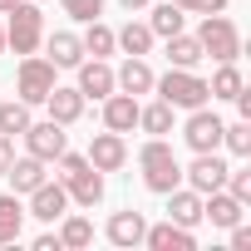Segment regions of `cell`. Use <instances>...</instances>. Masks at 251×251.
<instances>
[{
  "instance_id": "obj_1",
  "label": "cell",
  "mask_w": 251,
  "mask_h": 251,
  "mask_svg": "<svg viewBox=\"0 0 251 251\" xmlns=\"http://www.w3.org/2000/svg\"><path fill=\"white\" fill-rule=\"evenodd\" d=\"M54 163H59V182H64L69 202H79V207H99V202H103V173H99L84 153H69V148H64Z\"/></svg>"
},
{
  "instance_id": "obj_2",
  "label": "cell",
  "mask_w": 251,
  "mask_h": 251,
  "mask_svg": "<svg viewBox=\"0 0 251 251\" xmlns=\"http://www.w3.org/2000/svg\"><path fill=\"white\" fill-rule=\"evenodd\" d=\"M138 168H143V187H148V192H163V197H168L173 187H182V163H177L173 143H163V138H148V143H143Z\"/></svg>"
},
{
  "instance_id": "obj_3",
  "label": "cell",
  "mask_w": 251,
  "mask_h": 251,
  "mask_svg": "<svg viewBox=\"0 0 251 251\" xmlns=\"http://www.w3.org/2000/svg\"><path fill=\"white\" fill-rule=\"evenodd\" d=\"M40 45H45V10L35 5V0H15L10 25H5V50H15V54H35Z\"/></svg>"
},
{
  "instance_id": "obj_4",
  "label": "cell",
  "mask_w": 251,
  "mask_h": 251,
  "mask_svg": "<svg viewBox=\"0 0 251 251\" xmlns=\"http://www.w3.org/2000/svg\"><path fill=\"white\" fill-rule=\"evenodd\" d=\"M153 89H158V99L163 103H173V108H202L212 94H207V79L202 74H192V69H168L163 79H153Z\"/></svg>"
},
{
  "instance_id": "obj_5",
  "label": "cell",
  "mask_w": 251,
  "mask_h": 251,
  "mask_svg": "<svg viewBox=\"0 0 251 251\" xmlns=\"http://www.w3.org/2000/svg\"><path fill=\"white\" fill-rule=\"evenodd\" d=\"M197 45H202V54H207V59L226 64V59H236V54H241V30H236L226 15H202Z\"/></svg>"
},
{
  "instance_id": "obj_6",
  "label": "cell",
  "mask_w": 251,
  "mask_h": 251,
  "mask_svg": "<svg viewBox=\"0 0 251 251\" xmlns=\"http://www.w3.org/2000/svg\"><path fill=\"white\" fill-rule=\"evenodd\" d=\"M54 89V64L50 59H35V54H25L20 59V74H15V94H20V103H45V94Z\"/></svg>"
},
{
  "instance_id": "obj_7",
  "label": "cell",
  "mask_w": 251,
  "mask_h": 251,
  "mask_svg": "<svg viewBox=\"0 0 251 251\" xmlns=\"http://www.w3.org/2000/svg\"><path fill=\"white\" fill-rule=\"evenodd\" d=\"M222 128H226V123L202 103V108H192V113H187L182 138H187V148H192V153H217V148H222Z\"/></svg>"
},
{
  "instance_id": "obj_8",
  "label": "cell",
  "mask_w": 251,
  "mask_h": 251,
  "mask_svg": "<svg viewBox=\"0 0 251 251\" xmlns=\"http://www.w3.org/2000/svg\"><path fill=\"white\" fill-rule=\"evenodd\" d=\"M20 138H25L30 158H40V163H54V158L69 148V138H64V123H54V118H45V123H30V128H25Z\"/></svg>"
},
{
  "instance_id": "obj_9",
  "label": "cell",
  "mask_w": 251,
  "mask_h": 251,
  "mask_svg": "<svg viewBox=\"0 0 251 251\" xmlns=\"http://www.w3.org/2000/svg\"><path fill=\"white\" fill-rule=\"evenodd\" d=\"M84 158H89L99 173H118L123 163H128V143H123V133H108V128H103V133L89 138V153H84Z\"/></svg>"
},
{
  "instance_id": "obj_10",
  "label": "cell",
  "mask_w": 251,
  "mask_h": 251,
  "mask_svg": "<svg viewBox=\"0 0 251 251\" xmlns=\"http://www.w3.org/2000/svg\"><path fill=\"white\" fill-rule=\"evenodd\" d=\"M182 182H187L192 192H202V197H207V192H217V187L226 182V163H222L217 153H197V158H192V168H182Z\"/></svg>"
},
{
  "instance_id": "obj_11",
  "label": "cell",
  "mask_w": 251,
  "mask_h": 251,
  "mask_svg": "<svg viewBox=\"0 0 251 251\" xmlns=\"http://www.w3.org/2000/svg\"><path fill=\"white\" fill-rule=\"evenodd\" d=\"M138 108H143V103H138L133 94L113 89V94L103 99V128H108V133H133V128H138Z\"/></svg>"
},
{
  "instance_id": "obj_12",
  "label": "cell",
  "mask_w": 251,
  "mask_h": 251,
  "mask_svg": "<svg viewBox=\"0 0 251 251\" xmlns=\"http://www.w3.org/2000/svg\"><path fill=\"white\" fill-rule=\"evenodd\" d=\"M64 212H69V192H64V182H50V177H45V182L30 192V217H35V222H59Z\"/></svg>"
},
{
  "instance_id": "obj_13",
  "label": "cell",
  "mask_w": 251,
  "mask_h": 251,
  "mask_svg": "<svg viewBox=\"0 0 251 251\" xmlns=\"http://www.w3.org/2000/svg\"><path fill=\"white\" fill-rule=\"evenodd\" d=\"M241 217H246V202H236L226 187H217V192H207V197H202V222H212V226L231 231Z\"/></svg>"
},
{
  "instance_id": "obj_14",
  "label": "cell",
  "mask_w": 251,
  "mask_h": 251,
  "mask_svg": "<svg viewBox=\"0 0 251 251\" xmlns=\"http://www.w3.org/2000/svg\"><path fill=\"white\" fill-rule=\"evenodd\" d=\"M74 69H79V94H84V99H99V103H103V99L118 89V84H113V69H108L103 59H79Z\"/></svg>"
},
{
  "instance_id": "obj_15",
  "label": "cell",
  "mask_w": 251,
  "mask_h": 251,
  "mask_svg": "<svg viewBox=\"0 0 251 251\" xmlns=\"http://www.w3.org/2000/svg\"><path fill=\"white\" fill-rule=\"evenodd\" d=\"M143 246H153V251H197V236H192V226L158 222V226L143 231Z\"/></svg>"
},
{
  "instance_id": "obj_16",
  "label": "cell",
  "mask_w": 251,
  "mask_h": 251,
  "mask_svg": "<svg viewBox=\"0 0 251 251\" xmlns=\"http://www.w3.org/2000/svg\"><path fill=\"white\" fill-rule=\"evenodd\" d=\"M143 231H148V222H143V212H113L108 217V226H103V236L113 241V246H143Z\"/></svg>"
},
{
  "instance_id": "obj_17",
  "label": "cell",
  "mask_w": 251,
  "mask_h": 251,
  "mask_svg": "<svg viewBox=\"0 0 251 251\" xmlns=\"http://www.w3.org/2000/svg\"><path fill=\"white\" fill-rule=\"evenodd\" d=\"M153 79H158V74L148 69L143 54H128V59H123V69L113 74V84H118L123 94H133V99H138V94H153Z\"/></svg>"
},
{
  "instance_id": "obj_18",
  "label": "cell",
  "mask_w": 251,
  "mask_h": 251,
  "mask_svg": "<svg viewBox=\"0 0 251 251\" xmlns=\"http://www.w3.org/2000/svg\"><path fill=\"white\" fill-rule=\"evenodd\" d=\"M45 108H50V118L54 123H64V128H69V123H79V113H84V94L79 89H50L45 94Z\"/></svg>"
},
{
  "instance_id": "obj_19",
  "label": "cell",
  "mask_w": 251,
  "mask_h": 251,
  "mask_svg": "<svg viewBox=\"0 0 251 251\" xmlns=\"http://www.w3.org/2000/svg\"><path fill=\"white\" fill-rule=\"evenodd\" d=\"M45 168H50V163H40V158H30V153H25V158H15V163L5 168V177H10V192H25V197H30V192H35V187L50 177Z\"/></svg>"
},
{
  "instance_id": "obj_20",
  "label": "cell",
  "mask_w": 251,
  "mask_h": 251,
  "mask_svg": "<svg viewBox=\"0 0 251 251\" xmlns=\"http://www.w3.org/2000/svg\"><path fill=\"white\" fill-rule=\"evenodd\" d=\"M168 222H177V226H197V222H202V192H192V187H173V192H168Z\"/></svg>"
},
{
  "instance_id": "obj_21",
  "label": "cell",
  "mask_w": 251,
  "mask_h": 251,
  "mask_svg": "<svg viewBox=\"0 0 251 251\" xmlns=\"http://www.w3.org/2000/svg\"><path fill=\"white\" fill-rule=\"evenodd\" d=\"M20 226H25V207H20V192H0V246L20 241Z\"/></svg>"
},
{
  "instance_id": "obj_22",
  "label": "cell",
  "mask_w": 251,
  "mask_h": 251,
  "mask_svg": "<svg viewBox=\"0 0 251 251\" xmlns=\"http://www.w3.org/2000/svg\"><path fill=\"white\" fill-rule=\"evenodd\" d=\"M79 59H84V40L69 35V30H54V35H50V64H54V69H74Z\"/></svg>"
},
{
  "instance_id": "obj_23",
  "label": "cell",
  "mask_w": 251,
  "mask_h": 251,
  "mask_svg": "<svg viewBox=\"0 0 251 251\" xmlns=\"http://www.w3.org/2000/svg\"><path fill=\"white\" fill-rule=\"evenodd\" d=\"M207 54H202V45H197V35H168V64L173 69H197Z\"/></svg>"
},
{
  "instance_id": "obj_24",
  "label": "cell",
  "mask_w": 251,
  "mask_h": 251,
  "mask_svg": "<svg viewBox=\"0 0 251 251\" xmlns=\"http://www.w3.org/2000/svg\"><path fill=\"white\" fill-rule=\"evenodd\" d=\"M153 40H158V35H153L143 20H128L123 30H113V45H118L123 54H148V50H153Z\"/></svg>"
},
{
  "instance_id": "obj_25",
  "label": "cell",
  "mask_w": 251,
  "mask_h": 251,
  "mask_svg": "<svg viewBox=\"0 0 251 251\" xmlns=\"http://www.w3.org/2000/svg\"><path fill=\"white\" fill-rule=\"evenodd\" d=\"M246 89V79H241V69H236V59H226V64H217V74L207 79V94L212 99H236Z\"/></svg>"
},
{
  "instance_id": "obj_26",
  "label": "cell",
  "mask_w": 251,
  "mask_h": 251,
  "mask_svg": "<svg viewBox=\"0 0 251 251\" xmlns=\"http://www.w3.org/2000/svg\"><path fill=\"white\" fill-rule=\"evenodd\" d=\"M173 113H177V108L158 99V103L138 108V128H143V133H153V138H163V133H173Z\"/></svg>"
},
{
  "instance_id": "obj_27",
  "label": "cell",
  "mask_w": 251,
  "mask_h": 251,
  "mask_svg": "<svg viewBox=\"0 0 251 251\" xmlns=\"http://www.w3.org/2000/svg\"><path fill=\"white\" fill-rule=\"evenodd\" d=\"M182 25H187V10L173 5V0H163V5L153 10V20H148V30L163 35V40H168V35H182Z\"/></svg>"
},
{
  "instance_id": "obj_28",
  "label": "cell",
  "mask_w": 251,
  "mask_h": 251,
  "mask_svg": "<svg viewBox=\"0 0 251 251\" xmlns=\"http://www.w3.org/2000/svg\"><path fill=\"white\" fill-rule=\"evenodd\" d=\"M89 241H94V222H89V217H69V212H64V226H59V246H64V251H84Z\"/></svg>"
},
{
  "instance_id": "obj_29",
  "label": "cell",
  "mask_w": 251,
  "mask_h": 251,
  "mask_svg": "<svg viewBox=\"0 0 251 251\" xmlns=\"http://www.w3.org/2000/svg\"><path fill=\"white\" fill-rule=\"evenodd\" d=\"M79 40H84V54H94V59H108V54L118 50V45H113V30H108L103 20H89V30H84Z\"/></svg>"
},
{
  "instance_id": "obj_30",
  "label": "cell",
  "mask_w": 251,
  "mask_h": 251,
  "mask_svg": "<svg viewBox=\"0 0 251 251\" xmlns=\"http://www.w3.org/2000/svg\"><path fill=\"white\" fill-rule=\"evenodd\" d=\"M30 128V103H0V133H5V138H20Z\"/></svg>"
},
{
  "instance_id": "obj_31",
  "label": "cell",
  "mask_w": 251,
  "mask_h": 251,
  "mask_svg": "<svg viewBox=\"0 0 251 251\" xmlns=\"http://www.w3.org/2000/svg\"><path fill=\"white\" fill-rule=\"evenodd\" d=\"M222 143H226L236 158H251V118H236V123H226V128H222Z\"/></svg>"
},
{
  "instance_id": "obj_32",
  "label": "cell",
  "mask_w": 251,
  "mask_h": 251,
  "mask_svg": "<svg viewBox=\"0 0 251 251\" xmlns=\"http://www.w3.org/2000/svg\"><path fill=\"white\" fill-rule=\"evenodd\" d=\"M222 187H226L236 202L251 207V173H246V168H226V182H222Z\"/></svg>"
},
{
  "instance_id": "obj_33",
  "label": "cell",
  "mask_w": 251,
  "mask_h": 251,
  "mask_svg": "<svg viewBox=\"0 0 251 251\" xmlns=\"http://www.w3.org/2000/svg\"><path fill=\"white\" fill-rule=\"evenodd\" d=\"M59 5H64V15H74L79 25H89V20L103 15V0H59Z\"/></svg>"
},
{
  "instance_id": "obj_34",
  "label": "cell",
  "mask_w": 251,
  "mask_h": 251,
  "mask_svg": "<svg viewBox=\"0 0 251 251\" xmlns=\"http://www.w3.org/2000/svg\"><path fill=\"white\" fill-rule=\"evenodd\" d=\"M187 10H197V15H222L226 0H187Z\"/></svg>"
},
{
  "instance_id": "obj_35",
  "label": "cell",
  "mask_w": 251,
  "mask_h": 251,
  "mask_svg": "<svg viewBox=\"0 0 251 251\" xmlns=\"http://www.w3.org/2000/svg\"><path fill=\"white\" fill-rule=\"evenodd\" d=\"M231 246H236V251H251V226L236 222V226H231Z\"/></svg>"
},
{
  "instance_id": "obj_36",
  "label": "cell",
  "mask_w": 251,
  "mask_h": 251,
  "mask_svg": "<svg viewBox=\"0 0 251 251\" xmlns=\"http://www.w3.org/2000/svg\"><path fill=\"white\" fill-rule=\"evenodd\" d=\"M15 163V138H5V133H0V173H5Z\"/></svg>"
},
{
  "instance_id": "obj_37",
  "label": "cell",
  "mask_w": 251,
  "mask_h": 251,
  "mask_svg": "<svg viewBox=\"0 0 251 251\" xmlns=\"http://www.w3.org/2000/svg\"><path fill=\"white\" fill-rule=\"evenodd\" d=\"M35 251H64L59 236H35Z\"/></svg>"
},
{
  "instance_id": "obj_38",
  "label": "cell",
  "mask_w": 251,
  "mask_h": 251,
  "mask_svg": "<svg viewBox=\"0 0 251 251\" xmlns=\"http://www.w3.org/2000/svg\"><path fill=\"white\" fill-rule=\"evenodd\" d=\"M118 5H123V10H143L148 0H118Z\"/></svg>"
},
{
  "instance_id": "obj_39",
  "label": "cell",
  "mask_w": 251,
  "mask_h": 251,
  "mask_svg": "<svg viewBox=\"0 0 251 251\" xmlns=\"http://www.w3.org/2000/svg\"><path fill=\"white\" fill-rule=\"evenodd\" d=\"M15 10V0H0V15H10Z\"/></svg>"
},
{
  "instance_id": "obj_40",
  "label": "cell",
  "mask_w": 251,
  "mask_h": 251,
  "mask_svg": "<svg viewBox=\"0 0 251 251\" xmlns=\"http://www.w3.org/2000/svg\"><path fill=\"white\" fill-rule=\"evenodd\" d=\"M0 54H5V25H0Z\"/></svg>"
}]
</instances>
